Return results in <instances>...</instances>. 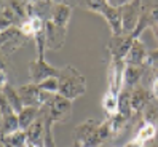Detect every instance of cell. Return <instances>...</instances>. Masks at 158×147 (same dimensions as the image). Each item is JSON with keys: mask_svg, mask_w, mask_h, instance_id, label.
<instances>
[{"mask_svg": "<svg viewBox=\"0 0 158 147\" xmlns=\"http://www.w3.org/2000/svg\"><path fill=\"white\" fill-rule=\"evenodd\" d=\"M99 139H101V144H106L109 139H112V125H110V120L106 118L104 122H101L99 125Z\"/></svg>", "mask_w": 158, "mask_h": 147, "instance_id": "484cf974", "label": "cell"}, {"mask_svg": "<svg viewBox=\"0 0 158 147\" xmlns=\"http://www.w3.org/2000/svg\"><path fill=\"white\" fill-rule=\"evenodd\" d=\"M45 37H46V50L58 51L64 47L67 37V29L66 27L56 26L51 21H46L45 24Z\"/></svg>", "mask_w": 158, "mask_h": 147, "instance_id": "9c48e42d", "label": "cell"}, {"mask_svg": "<svg viewBox=\"0 0 158 147\" xmlns=\"http://www.w3.org/2000/svg\"><path fill=\"white\" fill-rule=\"evenodd\" d=\"M152 101H153L152 91H150V88H147L142 82L131 90V106H133L134 114L142 115V112L147 109V106L150 104Z\"/></svg>", "mask_w": 158, "mask_h": 147, "instance_id": "8fae6325", "label": "cell"}, {"mask_svg": "<svg viewBox=\"0 0 158 147\" xmlns=\"http://www.w3.org/2000/svg\"><path fill=\"white\" fill-rule=\"evenodd\" d=\"M59 93L61 96L67 98L70 101L77 99L78 96L86 93V78L85 75L75 69L73 66L67 64L66 67H62L59 72Z\"/></svg>", "mask_w": 158, "mask_h": 147, "instance_id": "6da1fadb", "label": "cell"}, {"mask_svg": "<svg viewBox=\"0 0 158 147\" xmlns=\"http://www.w3.org/2000/svg\"><path fill=\"white\" fill-rule=\"evenodd\" d=\"M125 67H126V62L123 59L110 58L109 69H107V82H109L107 91L120 94V91L125 86Z\"/></svg>", "mask_w": 158, "mask_h": 147, "instance_id": "52a82bcc", "label": "cell"}, {"mask_svg": "<svg viewBox=\"0 0 158 147\" xmlns=\"http://www.w3.org/2000/svg\"><path fill=\"white\" fill-rule=\"evenodd\" d=\"M53 5L54 2H46V0H42V2H27V16H29V19L39 18V19L46 23V21H50Z\"/></svg>", "mask_w": 158, "mask_h": 147, "instance_id": "5bb4252c", "label": "cell"}, {"mask_svg": "<svg viewBox=\"0 0 158 147\" xmlns=\"http://www.w3.org/2000/svg\"><path fill=\"white\" fill-rule=\"evenodd\" d=\"M27 147H37V145H34V144H27Z\"/></svg>", "mask_w": 158, "mask_h": 147, "instance_id": "836d02e7", "label": "cell"}, {"mask_svg": "<svg viewBox=\"0 0 158 147\" xmlns=\"http://www.w3.org/2000/svg\"><path fill=\"white\" fill-rule=\"evenodd\" d=\"M39 86L43 91H46V93H53V94H58L59 93V80H58V77H53V78L45 80V82H42Z\"/></svg>", "mask_w": 158, "mask_h": 147, "instance_id": "83f0119b", "label": "cell"}, {"mask_svg": "<svg viewBox=\"0 0 158 147\" xmlns=\"http://www.w3.org/2000/svg\"><path fill=\"white\" fill-rule=\"evenodd\" d=\"M0 40H2V58L6 59V56H11L18 50L24 48L31 39H27L19 27H10V29L0 32Z\"/></svg>", "mask_w": 158, "mask_h": 147, "instance_id": "277c9868", "label": "cell"}, {"mask_svg": "<svg viewBox=\"0 0 158 147\" xmlns=\"http://www.w3.org/2000/svg\"><path fill=\"white\" fill-rule=\"evenodd\" d=\"M18 93H19L24 107H37V109H43L46 107L51 99L54 98L53 93H46L43 91L39 85L35 83H24L21 86H18Z\"/></svg>", "mask_w": 158, "mask_h": 147, "instance_id": "7a4b0ae2", "label": "cell"}, {"mask_svg": "<svg viewBox=\"0 0 158 147\" xmlns=\"http://www.w3.org/2000/svg\"><path fill=\"white\" fill-rule=\"evenodd\" d=\"M152 32H153V35L156 37V40H158V24H155V26L152 27Z\"/></svg>", "mask_w": 158, "mask_h": 147, "instance_id": "1f68e13d", "label": "cell"}, {"mask_svg": "<svg viewBox=\"0 0 158 147\" xmlns=\"http://www.w3.org/2000/svg\"><path fill=\"white\" fill-rule=\"evenodd\" d=\"M61 69L51 66L45 61V54H37V59L29 62V78L32 83L40 85L42 82L53 78V77H59Z\"/></svg>", "mask_w": 158, "mask_h": 147, "instance_id": "5b68a950", "label": "cell"}, {"mask_svg": "<svg viewBox=\"0 0 158 147\" xmlns=\"http://www.w3.org/2000/svg\"><path fill=\"white\" fill-rule=\"evenodd\" d=\"M147 59H148V51L145 48V45L142 43L141 39L134 40L131 50L128 51L126 58H125V62L126 64H134V66H145V67H148Z\"/></svg>", "mask_w": 158, "mask_h": 147, "instance_id": "4fadbf2b", "label": "cell"}, {"mask_svg": "<svg viewBox=\"0 0 158 147\" xmlns=\"http://www.w3.org/2000/svg\"><path fill=\"white\" fill-rule=\"evenodd\" d=\"M123 147H145V144H142V142H139L137 139H131L128 144H125Z\"/></svg>", "mask_w": 158, "mask_h": 147, "instance_id": "4dcf8cb0", "label": "cell"}, {"mask_svg": "<svg viewBox=\"0 0 158 147\" xmlns=\"http://www.w3.org/2000/svg\"><path fill=\"white\" fill-rule=\"evenodd\" d=\"M70 16H72V6L69 3L54 2L53 10H51V16H50V21L51 23H54L56 26H61V27H66V29H67V24L70 21Z\"/></svg>", "mask_w": 158, "mask_h": 147, "instance_id": "9a60e30c", "label": "cell"}, {"mask_svg": "<svg viewBox=\"0 0 158 147\" xmlns=\"http://www.w3.org/2000/svg\"><path fill=\"white\" fill-rule=\"evenodd\" d=\"M158 62V48L153 50V51H148V59H147V64H148V67L152 66V64Z\"/></svg>", "mask_w": 158, "mask_h": 147, "instance_id": "f1b7e54d", "label": "cell"}, {"mask_svg": "<svg viewBox=\"0 0 158 147\" xmlns=\"http://www.w3.org/2000/svg\"><path fill=\"white\" fill-rule=\"evenodd\" d=\"M0 93H2V96L8 101V104H10V107L15 110V114L19 115L23 112L24 109V104H23V99L19 96V93H18V88L11 86L10 83H8L6 86H2V90H0Z\"/></svg>", "mask_w": 158, "mask_h": 147, "instance_id": "d6986e66", "label": "cell"}, {"mask_svg": "<svg viewBox=\"0 0 158 147\" xmlns=\"http://www.w3.org/2000/svg\"><path fill=\"white\" fill-rule=\"evenodd\" d=\"M102 107H104V112L107 115V118H112L118 114V94L115 93H107L102 98Z\"/></svg>", "mask_w": 158, "mask_h": 147, "instance_id": "603a6c76", "label": "cell"}, {"mask_svg": "<svg viewBox=\"0 0 158 147\" xmlns=\"http://www.w3.org/2000/svg\"><path fill=\"white\" fill-rule=\"evenodd\" d=\"M43 109H46V112L50 114L54 125L67 123L70 120V117H72V101L61 96V94H54L51 103Z\"/></svg>", "mask_w": 158, "mask_h": 147, "instance_id": "8992f818", "label": "cell"}, {"mask_svg": "<svg viewBox=\"0 0 158 147\" xmlns=\"http://www.w3.org/2000/svg\"><path fill=\"white\" fill-rule=\"evenodd\" d=\"M155 134H156L155 125L150 123V122L142 120L141 125H139V128H137V133H136V137H134V139H137L139 142H142V144L147 145V144H152V142H153Z\"/></svg>", "mask_w": 158, "mask_h": 147, "instance_id": "ffe728a7", "label": "cell"}, {"mask_svg": "<svg viewBox=\"0 0 158 147\" xmlns=\"http://www.w3.org/2000/svg\"><path fill=\"white\" fill-rule=\"evenodd\" d=\"M2 136H8V134H13L16 131L21 130V125H19V117L18 114H11V115H5L2 117Z\"/></svg>", "mask_w": 158, "mask_h": 147, "instance_id": "cb8c5ba5", "label": "cell"}, {"mask_svg": "<svg viewBox=\"0 0 158 147\" xmlns=\"http://www.w3.org/2000/svg\"><path fill=\"white\" fill-rule=\"evenodd\" d=\"M123 6H112L107 5L106 10L102 11V16L109 24V29L112 32V35H123Z\"/></svg>", "mask_w": 158, "mask_h": 147, "instance_id": "7c38bea8", "label": "cell"}, {"mask_svg": "<svg viewBox=\"0 0 158 147\" xmlns=\"http://www.w3.org/2000/svg\"><path fill=\"white\" fill-rule=\"evenodd\" d=\"M150 91H152L153 99L158 103V80H155V77H153V82H152V88H150Z\"/></svg>", "mask_w": 158, "mask_h": 147, "instance_id": "f546056e", "label": "cell"}, {"mask_svg": "<svg viewBox=\"0 0 158 147\" xmlns=\"http://www.w3.org/2000/svg\"><path fill=\"white\" fill-rule=\"evenodd\" d=\"M8 5L11 6V10L16 13V16L19 18V19L24 23L29 19V16H27V2H19V0H11V2H8Z\"/></svg>", "mask_w": 158, "mask_h": 147, "instance_id": "d4e9b609", "label": "cell"}, {"mask_svg": "<svg viewBox=\"0 0 158 147\" xmlns=\"http://www.w3.org/2000/svg\"><path fill=\"white\" fill-rule=\"evenodd\" d=\"M99 125L101 122L98 120H85L83 123L77 125L73 130V142L78 144L80 147H99L101 139H99Z\"/></svg>", "mask_w": 158, "mask_h": 147, "instance_id": "3957f363", "label": "cell"}, {"mask_svg": "<svg viewBox=\"0 0 158 147\" xmlns=\"http://www.w3.org/2000/svg\"><path fill=\"white\" fill-rule=\"evenodd\" d=\"M123 34L131 35L136 29L142 15V2L141 0H131L123 5Z\"/></svg>", "mask_w": 158, "mask_h": 147, "instance_id": "ba28073f", "label": "cell"}, {"mask_svg": "<svg viewBox=\"0 0 158 147\" xmlns=\"http://www.w3.org/2000/svg\"><path fill=\"white\" fill-rule=\"evenodd\" d=\"M133 35H112L110 40L107 43V50L110 53V58H115V59H123L126 58L128 51L131 50L133 47Z\"/></svg>", "mask_w": 158, "mask_h": 147, "instance_id": "30bf717a", "label": "cell"}, {"mask_svg": "<svg viewBox=\"0 0 158 147\" xmlns=\"http://www.w3.org/2000/svg\"><path fill=\"white\" fill-rule=\"evenodd\" d=\"M27 133L24 130H19L13 134L2 136V145L3 147H27Z\"/></svg>", "mask_w": 158, "mask_h": 147, "instance_id": "7402d4cb", "label": "cell"}, {"mask_svg": "<svg viewBox=\"0 0 158 147\" xmlns=\"http://www.w3.org/2000/svg\"><path fill=\"white\" fill-rule=\"evenodd\" d=\"M83 5H85V10L98 13V15H102V11L106 10V6L109 5V2L107 0H91V2H85Z\"/></svg>", "mask_w": 158, "mask_h": 147, "instance_id": "4316f807", "label": "cell"}, {"mask_svg": "<svg viewBox=\"0 0 158 147\" xmlns=\"http://www.w3.org/2000/svg\"><path fill=\"white\" fill-rule=\"evenodd\" d=\"M26 133H27V142L29 144H34L37 147L45 145V117H43V112Z\"/></svg>", "mask_w": 158, "mask_h": 147, "instance_id": "e0dca14e", "label": "cell"}, {"mask_svg": "<svg viewBox=\"0 0 158 147\" xmlns=\"http://www.w3.org/2000/svg\"><path fill=\"white\" fill-rule=\"evenodd\" d=\"M42 115V109H37V107H24L23 112L18 115L19 117V125H21V130L27 131L29 128L37 122V118Z\"/></svg>", "mask_w": 158, "mask_h": 147, "instance_id": "44dd1931", "label": "cell"}, {"mask_svg": "<svg viewBox=\"0 0 158 147\" xmlns=\"http://www.w3.org/2000/svg\"><path fill=\"white\" fill-rule=\"evenodd\" d=\"M23 21L16 16V13L11 10L8 2H2L0 6V32H3L10 27H21Z\"/></svg>", "mask_w": 158, "mask_h": 147, "instance_id": "2e32d148", "label": "cell"}, {"mask_svg": "<svg viewBox=\"0 0 158 147\" xmlns=\"http://www.w3.org/2000/svg\"><path fill=\"white\" fill-rule=\"evenodd\" d=\"M72 147H80V145H78V144H75V142H73V144H72Z\"/></svg>", "mask_w": 158, "mask_h": 147, "instance_id": "d6a6232c", "label": "cell"}, {"mask_svg": "<svg viewBox=\"0 0 158 147\" xmlns=\"http://www.w3.org/2000/svg\"><path fill=\"white\" fill-rule=\"evenodd\" d=\"M147 69H148V67H145V66L126 64V67H125V86H123V88L133 90L136 85H139V83L142 82Z\"/></svg>", "mask_w": 158, "mask_h": 147, "instance_id": "ac0fdd59", "label": "cell"}]
</instances>
